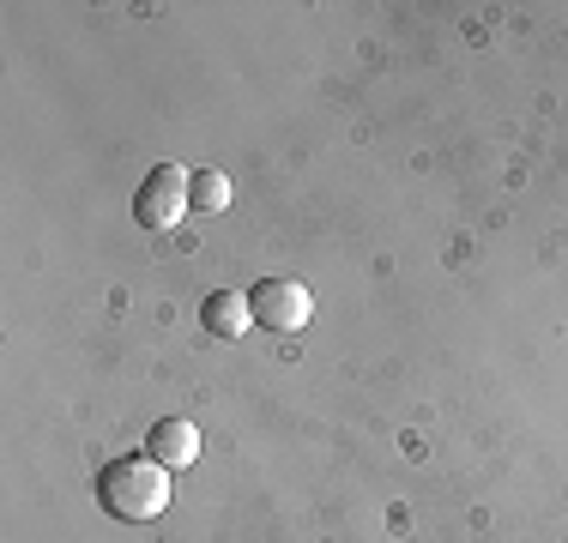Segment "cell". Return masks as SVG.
Returning <instances> with one entry per match:
<instances>
[{"instance_id":"obj_5","label":"cell","mask_w":568,"mask_h":543,"mask_svg":"<svg viewBox=\"0 0 568 543\" xmlns=\"http://www.w3.org/2000/svg\"><path fill=\"white\" fill-rule=\"evenodd\" d=\"M200 326H206L212 338H242V332L254 326L248 296H236V290H212L206 303H200Z\"/></svg>"},{"instance_id":"obj_4","label":"cell","mask_w":568,"mask_h":543,"mask_svg":"<svg viewBox=\"0 0 568 543\" xmlns=\"http://www.w3.org/2000/svg\"><path fill=\"white\" fill-rule=\"evenodd\" d=\"M145 453L164 471H187L200 459V429L187 417H164V423H152V434H145Z\"/></svg>"},{"instance_id":"obj_2","label":"cell","mask_w":568,"mask_h":543,"mask_svg":"<svg viewBox=\"0 0 568 543\" xmlns=\"http://www.w3.org/2000/svg\"><path fill=\"white\" fill-rule=\"evenodd\" d=\"M248 308H254V326H266V332H303L308 315H315L308 284L296 278H261L248 290Z\"/></svg>"},{"instance_id":"obj_6","label":"cell","mask_w":568,"mask_h":543,"mask_svg":"<svg viewBox=\"0 0 568 543\" xmlns=\"http://www.w3.org/2000/svg\"><path fill=\"white\" fill-rule=\"evenodd\" d=\"M187 206L194 212H224L230 206V175L224 170H194L187 175Z\"/></svg>"},{"instance_id":"obj_3","label":"cell","mask_w":568,"mask_h":543,"mask_svg":"<svg viewBox=\"0 0 568 543\" xmlns=\"http://www.w3.org/2000/svg\"><path fill=\"white\" fill-rule=\"evenodd\" d=\"M182 212H194L187 206V175L175 170V163H158V170L133 187V217H140L145 229H175Z\"/></svg>"},{"instance_id":"obj_1","label":"cell","mask_w":568,"mask_h":543,"mask_svg":"<svg viewBox=\"0 0 568 543\" xmlns=\"http://www.w3.org/2000/svg\"><path fill=\"white\" fill-rule=\"evenodd\" d=\"M98 501L115 513V520H128V525L158 520V513L170 508V471L158 465L152 453H128V459H115V465L98 478Z\"/></svg>"}]
</instances>
